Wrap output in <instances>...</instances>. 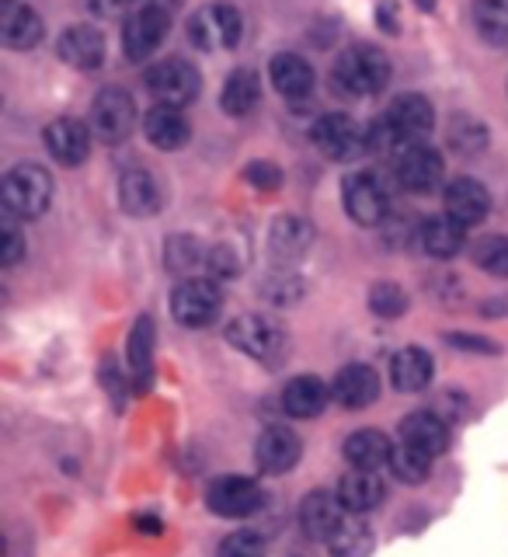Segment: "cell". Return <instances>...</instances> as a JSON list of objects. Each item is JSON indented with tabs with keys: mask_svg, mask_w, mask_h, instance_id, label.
<instances>
[{
	"mask_svg": "<svg viewBox=\"0 0 508 557\" xmlns=\"http://www.w3.org/2000/svg\"><path fill=\"white\" fill-rule=\"evenodd\" d=\"M435 126V109L422 95H400L391 101V109L370 129V150H408L425 144V136Z\"/></svg>",
	"mask_w": 508,
	"mask_h": 557,
	"instance_id": "6da1fadb",
	"label": "cell"
},
{
	"mask_svg": "<svg viewBox=\"0 0 508 557\" xmlns=\"http://www.w3.org/2000/svg\"><path fill=\"white\" fill-rule=\"evenodd\" d=\"M391 81V60L376 46H352L345 49L331 70V84L345 98H370L380 95Z\"/></svg>",
	"mask_w": 508,
	"mask_h": 557,
	"instance_id": "7a4b0ae2",
	"label": "cell"
},
{
	"mask_svg": "<svg viewBox=\"0 0 508 557\" xmlns=\"http://www.w3.org/2000/svg\"><path fill=\"white\" fill-rule=\"evenodd\" d=\"M0 196H4L8 216H22L35 220L49 209L52 199V178L49 171L39 164H17L4 174V185H0Z\"/></svg>",
	"mask_w": 508,
	"mask_h": 557,
	"instance_id": "3957f363",
	"label": "cell"
},
{
	"mask_svg": "<svg viewBox=\"0 0 508 557\" xmlns=\"http://www.w3.org/2000/svg\"><path fill=\"white\" fill-rule=\"evenodd\" d=\"M220 310H223V293L216 286V278L188 275L171 296L174 321L185 324V327H209L220 318Z\"/></svg>",
	"mask_w": 508,
	"mask_h": 557,
	"instance_id": "277c9868",
	"label": "cell"
},
{
	"mask_svg": "<svg viewBox=\"0 0 508 557\" xmlns=\"http://www.w3.org/2000/svg\"><path fill=\"white\" fill-rule=\"evenodd\" d=\"M313 147H318L331 161H356L370 150V129H362L352 115L331 112L313 122Z\"/></svg>",
	"mask_w": 508,
	"mask_h": 557,
	"instance_id": "5b68a950",
	"label": "cell"
},
{
	"mask_svg": "<svg viewBox=\"0 0 508 557\" xmlns=\"http://www.w3.org/2000/svg\"><path fill=\"white\" fill-rule=\"evenodd\" d=\"M147 87H150V95L161 101V104H171V109H185V104H191L199 98V70L191 66L188 60H178V57H171V60H161V63H153L147 70Z\"/></svg>",
	"mask_w": 508,
	"mask_h": 557,
	"instance_id": "8992f818",
	"label": "cell"
},
{
	"mask_svg": "<svg viewBox=\"0 0 508 557\" xmlns=\"http://www.w3.org/2000/svg\"><path fill=\"white\" fill-rule=\"evenodd\" d=\"M240 14L231 4H209L199 8L196 17L188 22V39L196 42L202 52H216V49H234L240 42Z\"/></svg>",
	"mask_w": 508,
	"mask_h": 557,
	"instance_id": "52a82bcc",
	"label": "cell"
},
{
	"mask_svg": "<svg viewBox=\"0 0 508 557\" xmlns=\"http://www.w3.org/2000/svg\"><path fill=\"white\" fill-rule=\"evenodd\" d=\"M206 505L223 519H248L261 509V505H265V492H261V484L251 478L226 474V478H216L213 484H209Z\"/></svg>",
	"mask_w": 508,
	"mask_h": 557,
	"instance_id": "ba28073f",
	"label": "cell"
},
{
	"mask_svg": "<svg viewBox=\"0 0 508 557\" xmlns=\"http://www.w3.org/2000/svg\"><path fill=\"white\" fill-rule=\"evenodd\" d=\"M342 196H345V213L352 216L356 223H362V226H376L391 213V196H387V188H383V182L376 178L373 171L348 174Z\"/></svg>",
	"mask_w": 508,
	"mask_h": 557,
	"instance_id": "9c48e42d",
	"label": "cell"
},
{
	"mask_svg": "<svg viewBox=\"0 0 508 557\" xmlns=\"http://www.w3.org/2000/svg\"><path fill=\"white\" fill-rule=\"evenodd\" d=\"M226 338H231V345H237L244 356L261 359V362L283 359V348H286L283 327L272 324L269 318H258V313H244V318H237L231 327H226Z\"/></svg>",
	"mask_w": 508,
	"mask_h": 557,
	"instance_id": "30bf717a",
	"label": "cell"
},
{
	"mask_svg": "<svg viewBox=\"0 0 508 557\" xmlns=\"http://www.w3.org/2000/svg\"><path fill=\"white\" fill-rule=\"evenodd\" d=\"M91 129L104 144H122L136 129V104L122 87H104L91 104Z\"/></svg>",
	"mask_w": 508,
	"mask_h": 557,
	"instance_id": "8fae6325",
	"label": "cell"
},
{
	"mask_svg": "<svg viewBox=\"0 0 508 557\" xmlns=\"http://www.w3.org/2000/svg\"><path fill=\"white\" fill-rule=\"evenodd\" d=\"M171 28V14L168 11H153V8H136L126 17V28H122V49L133 63L153 57L161 42L168 39Z\"/></svg>",
	"mask_w": 508,
	"mask_h": 557,
	"instance_id": "7c38bea8",
	"label": "cell"
},
{
	"mask_svg": "<svg viewBox=\"0 0 508 557\" xmlns=\"http://www.w3.org/2000/svg\"><path fill=\"white\" fill-rule=\"evenodd\" d=\"M443 174H446L443 153L425 147V144L408 147V150L397 153V182L405 185L408 191H418V196L435 191L443 185Z\"/></svg>",
	"mask_w": 508,
	"mask_h": 557,
	"instance_id": "4fadbf2b",
	"label": "cell"
},
{
	"mask_svg": "<svg viewBox=\"0 0 508 557\" xmlns=\"http://www.w3.org/2000/svg\"><path fill=\"white\" fill-rule=\"evenodd\" d=\"M300 453H303V443L300 435L286 425H272L258 435V446H255V457H258V467L265 470V474H286L296 463H300Z\"/></svg>",
	"mask_w": 508,
	"mask_h": 557,
	"instance_id": "5bb4252c",
	"label": "cell"
},
{
	"mask_svg": "<svg viewBox=\"0 0 508 557\" xmlns=\"http://www.w3.org/2000/svg\"><path fill=\"white\" fill-rule=\"evenodd\" d=\"M348 519V509L342 505L338 492H313L300 505V527L310 540H327L342 530V522Z\"/></svg>",
	"mask_w": 508,
	"mask_h": 557,
	"instance_id": "9a60e30c",
	"label": "cell"
},
{
	"mask_svg": "<svg viewBox=\"0 0 508 557\" xmlns=\"http://www.w3.org/2000/svg\"><path fill=\"white\" fill-rule=\"evenodd\" d=\"M46 150L57 157L63 168H77L91 153V129L77 119H57L46 126Z\"/></svg>",
	"mask_w": 508,
	"mask_h": 557,
	"instance_id": "2e32d148",
	"label": "cell"
},
{
	"mask_svg": "<svg viewBox=\"0 0 508 557\" xmlns=\"http://www.w3.org/2000/svg\"><path fill=\"white\" fill-rule=\"evenodd\" d=\"M331 397H335V405H342L345 411L370 408L380 397V376L370 366L352 362V366H345V370H338L335 383H331Z\"/></svg>",
	"mask_w": 508,
	"mask_h": 557,
	"instance_id": "e0dca14e",
	"label": "cell"
},
{
	"mask_svg": "<svg viewBox=\"0 0 508 557\" xmlns=\"http://www.w3.org/2000/svg\"><path fill=\"white\" fill-rule=\"evenodd\" d=\"M446 216H453L463 226H478L487 213H492V196L487 188L474 178H457L446 185Z\"/></svg>",
	"mask_w": 508,
	"mask_h": 557,
	"instance_id": "ac0fdd59",
	"label": "cell"
},
{
	"mask_svg": "<svg viewBox=\"0 0 508 557\" xmlns=\"http://www.w3.org/2000/svg\"><path fill=\"white\" fill-rule=\"evenodd\" d=\"M338 498L352 516H365L373 512L376 505H383L387 498V484H383L380 470H348V474L338 481Z\"/></svg>",
	"mask_w": 508,
	"mask_h": 557,
	"instance_id": "d6986e66",
	"label": "cell"
},
{
	"mask_svg": "<svg viewBox=\"0 0 508 557\" xmlns=\"http://www.w3.org/2000/svg\"><path fill=\"white\" fill-rule=\"evenodd\" d=\"M119 202L129 216H153L164 202V191L157 178L144 168H129L119 178Z\"/></svg>",
	"mask_w": 508,
	"mask_h": 557,
	"instance_id": "ffe728a7",
	"label": "cell"
},
{
	"mask_svg": "<svg viewBox=\"0 0 508 557\" xmlns=\"http://www.w3.org/2000/svg\"><path fill=\"white\" fill-rule=\"evenodd\" d=\"M57 52H60V60L70 63L74 70H95L104 60V39L91 25H70L60 35Z\"/></svg>",
	"mask_w": 508,
	"mask_h": 557,
	"instance_id": "44dd1931",
	"label": "cell"
},
{
	"mask_svg": "<svg viewBox=\"0 0 508 557\" xmlns=\"http://www.w3.org/2000/svg\"><path fill=\"white\" fill-rule=\"evenodd\" d=\"M400 443L422 449L429 457H439L449 446V425L435 411H414L400 422Z\"/></svg>",
	"mask_w": 508,
	"mask_h": 557,
	"instance_id": "7402d4cb",
	"label": "cell"
},
{
	"mask_svg": "<svg viewBox=\"0 0 508 557\" xmlns=\"http://www.w3.org/2000/svg\"><path fill=\"white\" fill-rule=\"evenodd\" d=\"M144 133L157 150H182L188 144V119L182 109H171V104H153L144 115Z\"/></svg>",
	"mask_w": 508,
	"mask_h": 557,
	"instance_id": "603a6c76",
	"label": "cell"
},
{
	"mask_svg": "<svg viewBox=\"0 0 508 557\" xmlns=\"http://www.w3.org/2000/svg\"><path fill=\"white\" fill-rule=\"evenodd\" d=\"M313 244V226L300 216H278L269 231V251L275 261H300Z\"/></svg>",
	"mask_w": 508,
	"mask_h": 557,
	"instance_id": "cb8c5ba5",
	"label": "cell"
},
{
	"mask_svg": "<svg viewBox=\"0 0 508 557\" xmlns=\"http://www.w3.org/2000/svg\"><path fill=\"white\" fill-rule=\"evenodd\" d=\"M269 74L275 91L289 101H300L313 91V66L303 57H296V52H278L269 63Z\"/></svg>",
	"mask_w": 508,
	"mask_h": 557,
	"instance_id": "d4e9b609",
	"label": "cell"
},
{
	"mask_svg": "<svg viewBox=\"0 0 508 557\" xmlns=\"http://www.w3.org/2000/svg\"><path fill=\"white\" fill-rule=\"evenodd\" d=\"M331 400V387L321 376H296L283 391V408L293 418H318Z\"/></svg>",
	"mask_w": 508,
	"mask_h": 557,
	"instance_id": "484cf974",
	"label": "cell"
},
{
	"mask_svg": "<svg viewBox=\"0 0 508 557\" xmlns=\"http://www.w3.org/2000/svg\"><path fill=\"white\" fill-rule=\"evenodd\" d=\"M46 35V25L35 8L28 4H11L4 8V17H0V39L11 49H32L39 46Z\"/></svg>",
	"mask_w": 508,
	"mask_h": 557,
	"instance_id": "4316f807",
	"label": "cell"
},
{
	"mask_svg": "<svg viewBox=\"0 0 508 557\" xmlns=\"http://www.w3.org/2000/svg\"><path fill=\"white\" fill-rule=\"evenodd\" d=\"M391 440L376 429H359L345 440V460L356 470H380L391 463Z\"/></svg>",
	"mask_w": 508,
	"mask_h": 557,
	"instance_id": "83f0119b",
	"label": "cell"
},
{
	"mask_svg": "<svg viewBox=\"0 0 508 557\" xmlns=\"http://www.w3.org/2000/svg\"><path fill=\"white\" fill-rule=\"evenodd\" d=\"M418 240H422V248L432 255V258H453L463 251L467 244V226L457 223L453 216H432L422 223V231H418Z\"/></svg>",
	"mask_w": 508,
	"mask_h": 557,
	"instance_id": "f1b7e54d",
	"label": "cell"
},
{
	"mask_svg": "<svg viewBox=\"0 0 508 557\" xmlns=\"http://www.w3.org/2000/svg\"><path fill=\"white\" fill-rule=\"evenodd\" d=\"M432 380V356L425 348H400L391 359V383L405 394L425 391Z\"/></svg>",
	"mask_w": 508,
	"mask_h": 557,
	"instance_id": "f546056e",
	"label": "cell"
},
{
	"mask_svg": "<svg viewBox=\"0 0 508 557\" xmlns=\"http://www.w3.org/2000/svg\"><path fill=\"white\" fill-rule=\"evenodd\" d=\"M258 98H261V84H258V74L255 70H248V66H240V70H234L231 77H226V84H223V91H220V109L226 112V115H248L255 104H258Z\"/></svg>",
	"mask_w": 508,
	"mask_h": 557,
	"instance_id": "4dcf8cb0",
	"label": "cell"
},
{
	"mask_svg": "<svg viewBox=\"0 0 508 557\" xmlns=\"http://www.w3.org/2000/svg\"><path fill=\"white\" fill-rule=\"evenodd\" d=\"M474 28L484 42L508 46V0H474Z\"/></svg>",
	"mask_w": 508,
	"mask_h": 557,
	"instance_id": "1f68e13d",
	"label": "cell"
},
{
	"mask_svg": "<svg viewBox=\"0 0 508 557\" xmlns=\"http://www.w3.org/2000/svg\"><path fill=\"white\" fill-rule=\"evenodd\" d=\"M432 460L435 457H429V453H422V449H414V446H408V443H397L394 446V453H391V474L397 478V481H405V484H422L429 474H432Z\"/></svg>",
	"mask_w": 508,
	"mask_h": 557,
	"instance_id": "d6a6232c",
	"label": "cell"
},
{
	"mask_svg": "<svg viewBox=\"0 0 508 557\" xmlns=\"http://www.w3.org/2000/svg\"><path fill=\"white\" fill-rule=\"evenodd\" d=\"M327 547L335 557H365L373 547V533H370V527H365L362 519H356L352 512H348V519L342 522V530L327 540Z\"/></svg>",
	"mask_w": 508,
	"mask_h": 557,
	"instance_id": "836d02e7",
	"label": "cell"
},
{
	"mask_svg": "<svg viewBox=\"0 0 508 557\" xmlns=\"http://www.w3.org/2000/svg\"><path fill=\"white\" fill-rule=\"evenodd\" d=\"M449 147L470 157V153H481L484 144H487V129H484V122H478L474 115H457L449 122Z\"/></svg>",
	"mask_w": 508,
	"mask_h": 557,
	"instance_id": "e575fe53",
	"label": "cell"
},
{
	"mask_svg": "<svg viewBox=\"0 0 508 557\" xmlns=\"http://www.w3.org/2000/svg\"><path fill=\"white\" fill-rule=\"evenodd\" d=\"M129 362H133L136 380L150 376V362H153V321L150 318H139L136 327L129 331Z\"/></svg>",
	"mask_w": 508,
	"mask_h": 557,
	"instance_id": "d590c367",
	"label": "cell"
},
{
	"mask_svg": "<svg viewBox=\"0 0 508 557\" xmlns=\"http://www.w3.org/2000/svg\"><path fill=\"white\" fill-rule=\"evenodd\" d=\"M164 261H168L171 272L185 275V272H196L202 261H206V255H202L196 237H171L168 248H164Z\"/></svg>",
	"mask_w": 508,
	"mask_h": 557,
	"instance_id": "8d00e7d4",
	"label": "cell"
},
{
	"mask_svg": "<svg viewBox=\"0 0 508 557\" xmlns=\"http://www.w3.org/2000/svg\"><path fill=\"white\" fill-rule=\"evenodd\" d=\"M474 261L487 275H508V237L492 234L474 244Z\"/></svg>",
	"mask_w": 508,
	"mask_h": 557,
	"instance_id": "74e56055",
	"label": "cell"
},
{
	"mask_svg": "<svg viewBox=\"0 0 508 557\" xmlns=\"http://www.w3.org/2000/svg\"><path fill=\"white\" fill-rule=\"evenodd\" d=\"M370 307L380 318H400V313L408 310V293L397 283H376L370 289Z\"/></svg>",
	"mask_w": 508,
	"mask_h": 557,
	"instance_id": "f35d334b",
	"label": "cell"
},
{
	"mask_svg": "<svg viewBox=\"0 0 508 557\" xmlns=\"http://www.w3.org/2000/svg\"><path fill=\"white\" fill-rule=\"evenodd\" d=\"M216 557H265V540L251 530H237L223 540Z\"/></svg>",
	"mask_w": 508,
	"mask_h": 557,
	"instance_id": "ab89813d",
	"label": "cell"
},
{
	"mask_svg": "<svg viewBox=\"0 0 508 557\" xmlns=\"http://www.w3.org/2000/svg\"><path fill=\"white\" fill-rule=\"evenodd\" d=\"M244 178L261 191H275L278 185H283V171L269 161H255V164H248V171H244Z\"/></svg>",
	"mask_w": 508,
	"mask_h": 557,
	"instance_id": "60d3db41",
	"label": "cell"
},
{
	"mask_svg": "<svg viewBox=\"0 0 508 557\" xmlns=\"http://www.w3.org/2000/svg\"><path fill=\"white\" fill-rule=\"evenodd\" d=\"M22 255H25V240H22V234H17V226L8 220L4 223V244H0V261L11 269V265L22 261Z\"/></svg>",
	"mask_w": 508,
	"mask_h": 557,
	"instance_id": "b9f144b4",
	"label": "cell"
},
{
	"mask_svg": "<svg viewBox=\"0 0 508 557\" xmlns=\"http://www.w3.org/2000/svg\"><path fill=\"white\" fill-rule=\"evenodd\" d=\"M206 265H209V272H213V278H220V275H237V258H234L231 248L206 251Z\"/></svg>",
	"mask_w": 508,
	"mask_h": 557,
	"instance_id": "7bdbcfd3",
	"label": "cell"
},
{
	"mask_svg": "<svg viewBox=\"0 0 508 557\" xmlns=\"http://www.w3.org/2000/svg\"><path fill=\"white\" fill-rule=\"evenodd\" d=\"M133 4L136 0H87V8H91V14H98V17H119V14H126Z\"/></svg>",
	"mask_w": 508,
	"mask_h": 557,
	"instance_id": "ee69618b",
	"label": "cell"
},
{
	"mask_svg": "<svg viewBox=\"0 0 508 557\" xmlns=\"http://www.w3.org/2000/svg\"><path fill=\"white\" fill-rule=\"evenodd\" d=\"M453 345H460V348H478V352H487V356H495L498 352V345L495 342H487V338H478V335H449Z\"/></svg>",
	"mask_w": 508,
	"mask_h": 557,
	"instance_id": "f6af8a7d",
	"label": "cell"
},
{
	"mask_svg": "<svg viewBox=\"0 0 508 557\" xmlns=\"http://www.w3.org/2000/svg\"><path fill=\"white\" fill-rule=\"evenodd\" d=\"M139 8H153V11H168V14H174L178 11L185 0H136Z\"/></svg>",
	"mask_w": 508,
	"mask_h": 557,
	"instance_id": "bcb514c9",
	"label": "cell"
},
{
	"mask_svg": "<svg viewBox=\"0 0 508 557\" xmlns=\"http://www.w3.org/2000/svg\"><path fill=\"white\" fill-rule=\"evenodd\" d=\"M380 25H383V32H397V17H394V8H387V4L380 8Z\"/></svg>",
	"mask_w": 508,
	"mask_h": 557,
	"instance_id": "7dc6e473",
	"label": "cell"
},
{
	"mask_svg": "<svg viewBox=\"0 0 508 557\" xmlns=\"http://www.w3.org/2000/svg\"><path fill=\"white\" fill-rule=\"evenodd\" d=\"M136 527H139V530H147V533H161V522H157L153 516H139V519H136Z\"/></svg>",
	"mask_w": 508,
	"mask_h": 557,
	"instance_id": "c3c4849f",
	"label": "cell"
},
{
	"mask_svg": "<svg viewBox=\"0 0 508 557\" xmlns=\"http://www.w3.org/2000/svg\"><path fill=\"white\" fill-rule=\"evenodd\" d=\"M418 4H422L425 11H432V0H418Z\"/></svg>",
	"mask_w": 508,
	"mask_h": 557,
	"instance_id": "681fc988",
	"label": "cell"
},
{
	"mask_svg": "<svg viewBox=\"0 0 508 557\" xmlns=\"http://www.w3.org/2000/svg\"><path fill=\"white\" fill-rule=\"evenodd\" d=\"M0 4H4V8H11V4H14V0H0Z\"/></svg>",
	"mask_w": 508,
	"mask_h": 557,
	"instance_id": "f907efd6",
	"label": "cell"
}]
</instances>
